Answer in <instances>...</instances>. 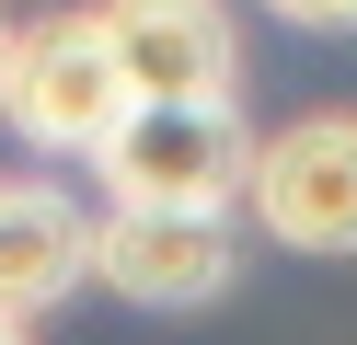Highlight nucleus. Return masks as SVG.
<instances>
[{
    "instance_id": "1",
    "label": "nucleus",
    "mask_w": 357,
    "mask_h": 345,
    "mask_svg": "<svg viewBox=\"0 0 357 345\" xmlns=\"http://www.w3.org/2000/svg\"><path fill=\"white\" fill-rule=\"evenodd\" d=\"M0 115H12L35 150H93V161L116 150L127 115H139V81H127V58H116V35H104V12H47V23H24Z\"/></svg>"
},
{
    "instance_id": "2",
    "label": "nucleus",
    "mask_w": 357,
    "mask_h": 345,
    "mask_svg": "<svg viewBox=\"0 0 357 345\" xmlns=\"http://www.w3.org/2000/svg\"><path fill=\"white\" fill-rule=\"evenodd\" d=\"M265 138H242L231 104H139L127 138L93 161L116 184V207H185V219H219L231 196H254Z\"/></svg>"
},
{
    "instance_id": "3",
    "label": "nucleus",
    "mask_w": 357,
    "mask_h": 345,
    "mask_svg": "<svg viewBox=\"0 0 357 345\" xmlns=\"http://www.w3.org/2000/svg\"><path fill=\"white\" fill-rule=\"evenodd\" d=\"M254 230L277 253H357V115H300L254 161Z\"/></svg>"
},
{
    "instance_id": "4",
    "label": "nucleus",
    "mask_w": 357,
    "mask_h": 345,
    "mask_svg": "<svg viewBox=\"0 0 357 345\" xmlns=\"http://www.w3.org/2000/svg\"><path fill=\"white\" fill-rule=\"evenodd\" d=\"M104 35H116L139 104H231V12L219 0H104Z\"/></svg>"
},
{
    "instance_id": "5",
    "label": "nucleus",
    "mask_w": 357,
    "mask_h": 345,
    "mask_svg": "<svg viewBox=\"0 0 357 345\" xmlns=\"http://www.w3.org/2000/svg\"><path fill=\"white\" fill-rule=\"evenodd\" d=\"M93 276L116 299H139V311H196V299L231 288V230H219V219H185V207H116Z\"/></svg>"
},
{
    "instance_id": "6",
    "label": "nucleus",
    "mask_w": 357,
    "mask_h": 345,
    "mask_svg": "<svg viewBox=\"0 0 357 345\" xmlns=\"http://www.w3.org/2000/svg\"><path fill=\"white\" fill-rule=\"evenodd\" d=\"M104 230L81 219L58 184H0V322H35L93 276Z\"/></svg>"
},
{
    "instance_id": "7",
    "label": "nucleus",
    "mask_w": 357,
    "mask_h": 345,
    "mask_svg": "<svg viewBox=\"0 0 357 345\" xmlns=\"http://www.w3.org/2000/svg\"><path fill=\"white\" fill-rule=\"evenodd\" d=\"M265 12H288V23H311V35H357V0H265Z\"/></svg>"
},
{
    "instance_id": "8",
    "label": "nucleus",
    "mask_w": 357,
    "mask_h": 345,
    "mask_svg": "<svg viewBox=\"0 0 357 345\" xmlns=\"http://www.w3.org/2000/svg\"><path fill=\"white\" fill-rule=\"evenodd\" d=\"M12 46H24V35H12V23H0V92H12Z\"/></svg>"
},
{
    "instance_id": "9",
    "label": "nucleus",
    "mask_w": 357,
    "mask_h": 345,
    "mask_svg": "<svg viewBox=\"0 0 357 345\" xmlns=\"http://www.w3.org/2000/svg\"><path fill=\"white\" fill-rule=\"evenodd\" d=\"M0 345H24V322H0Z\"/></svg>"
}]
</instances>
